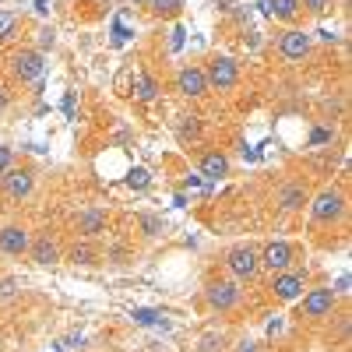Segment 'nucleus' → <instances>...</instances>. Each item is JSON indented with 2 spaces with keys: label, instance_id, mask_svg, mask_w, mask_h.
I'll return each instance as SVG.
<instances>
[{
  "label": "nucleus",
  "instance_id": "obj_1",
  "mask_svg": "<svg viewBox=\"0 0 352 352\" xmlns=\"http://www.w3.org/2000/svg\"><path fill=\"white\" fill-rule=\"evenodd\" d=\"M226 264H229V272L236 278H254L257 268H261V257H257L254 247H232L226 254Z\"/></svg>",
  "mask_w": 352,
  "mask_h": 352
},
{
  "label": "nucleus",
  "instance_id": "obj_2",
  "mask_svg": "<svg viewBox=\"0 0 352 352\" xmlns=\"http://www.w3.org/2000/svg\"><path fill=\"white\" fill-rule=\"evenodd\" d=\"M204 300H208L212 310H232V307L240 303V289H236V282L219 278V282H208V289H204Z\"/></svg>",
  "mask_w": 352,
  "mask_h": 352
},
{
  "label": "nucleus",
  "instance_id": "obj_3",
  "mask_svg": "<svg viewBox=\"0 0 352 352\" xmlns=\"http://www.w3.org/2000/svg\"><path fill=\"white\" fill-rule=\"evenodd\" d=\"M310 212H314L317 222H335V219H342V212H345V197H342L338 190H320V194L314 197V204H310Z\"/></svg>",
  "mask_w": 352,
  "mask_h": 352
},
{
  "label": "nucleus",
  "instance_id": "obj_4",
  "mask_svg": "<svg viewBox=\"0 0 352 352\" xmlns=\"http://www.w3.org/2000/svg\"><path fill=\"white\" fill-rule=\"evenodd\" d=\"M307 285V272H275V282H272V292L275 300H296Z\"/></svg>",
  "mask_w": 352,
  "mask_h": 352
},
{
  "label": "nucleus",
  "instance_id": "obj_5",
  "mask_svg": "<svg viewBox=\"0 0 352 352\" xmlns=\"http://www.w3.org/2000/svg\"><path fill=\"white\" fill-rule=\"evenodd\" d=\"M204 78H208V85H215V88H232L236 78H240V67H236V60H229V56H215Z\"/></svg>",
  "mask_w": 352,
  "mask_h": 352
},
{
  "label": "nucleus",
  "instance_id": "obj_6",
  "mask_svg": "<svg viewBox=\"0 0 352 352\" xmlns=\"http://www.w3.org/2000/svg\"><path fill=\"white\" fill-rule=\"evenodd\" d=\"M335 310V289H310L307 300H303V314L307 317H328Z\"/></svg>",
  "mask_w": 352,
  "mask_h": 352
},
{
  "label": "nucleus",
  "instance_id": "obj_7",
  "mask_svg": "<svg viewBox=\"0 0 352 352\" xmlns=\"http://www.w3.org/2000/svg\"><path fill=\"white\" fill-rule=\"evenodd\" d=\"M257 257H261L264 268H272V272H289V264H292V247L282 243V240H275V243L264 247Z\"/></svg>",
  "mask_w": 352,
  "mask_h": 352
},
{
  "label": "nucleus",
  "instance_id": "obj_8",
  "mask_svg": "<svg viewBox=\"0 0 352 352\" xmlns=\"http://www.w3.org/2000/svg\"><path fill=\"white\" fill-rule=\"evenodd\" d=\"M32 187H36L32 169H11V173L4 176V190H8V197H14V201L28 197V194H32Z\"/></svg>",
  "mask_w": 352,
  "mask_h": 352
},
{
  "label": "nucleus",
  "instance_id": "obj_9",
  "mask_svg": "<svg viewBox=\"0 0 352 352\" xmlns=\"http://www.w3.org/2000/svg\"><path fill=\"white\" fill-rule=\"evenodd\" d=\"M14 74H18L21 81H36V78L43 74V53H39V50H21V53L14 56Z\"/></svg>",
  "mask_w": 352,
  "mask_h": 352
},
{
  "label": "nucleus",
  "instance_id": "obj_10",
  "mask_svg": "<svg viewBox=\"0 0 352 352\" xmlns=\"http://www.w3.org/2000/svg\"><path fill=\"white\" fill-rule=\"evenodd\" d=\"M278 50H282V56H289V60H303V56L310 53V36L300 32V28H289V32L282 36V43H278Z\"/></svg>",
  "mask_w": 352,
  "mask_h": 352
},
{
  "label": "nucleus",
  "instance_id": "obj_11",
  "mask_svg": "<svg viewBox=\"0 0 352 352\" xmlns=\"http://www.w3.org/2000/svg\"><path fill=\"white\" fill-rule=\"evenodd\" d=\"M176 85H180V92H184V96H190V99H197V96L208 92V78H204V71H201V67H184V71H180V78H176Z\"/></svg>",
  "mask_w": 352,
  "mask_h": 352
},
{
  "label": "nucleus",
  "instance_id": "obj_12",
  "mask_svg": "<svg viewBox=\"0 0 352 352\" xmlns=\"http://www.w3.org/2000/svg\"><path fill=\"white\" fill-rule=\"evenodd\" d=\"M0 250L11 254V257H21V254L28 250V229H21V226L0 229Z\"/></svg>",
  "mask_w": 352,
  "mask_h": 352
},
{
  "label": "nucleus",
  "instance_id": "obj_13",
  "mask_svg": "<svg viewBox=\"0 0 352 352\" xmlns=\"http://www.w3.org/2000/svg\"><path fill=\"white\" fill-rule=\"evenodd\" d=\"M278 204H282V212H300L303 204H307L303 184H285V187L278 190Z\"/></svg>",
  "mask_w": 352,
  "mask_h": 352
},
{
  "label": "nucleus",
  "instance_id": "obj_14",
  "mask_svg": "<svg viewBox=\"0 0 352 352\" xmlns=\"http://www.w3.org/2000/svg\"><path fill=\"white\" fill-rule=\"evenodd\" d=\"M28 250H32L36 264H56V261H60V247H56L50 236H39L36 243H28Z\"/></svg>",
  "mask_w": 352,
  "mask_h": 352
},
{
  "label": "nucleus",
  "instance_id": "obj_15",
  "mask_svg": "<svg viewBox=\"0 0 352 352\" xmlns=\"http://www.w3.org/2000/svg\"><path fill=\"white\" fill-rule=\"evenodd\" d=\"M102 229H106V215L102 212H85L78 219V232H81V236H99Z\"/></svg>",
  "mask_w": 352,
  "mask_h": 352
},
{
  "label": "nucleus",
  "instance_id": "obj_16",
  "mask_svg": "<svg viewBox=\"0 0 352 352\" xmlns=\"http://www.w3.org/2000/svg\"><path fill=\"white\" fill-rule=\"evenodd\" d=\"M201 173H204V176H212V180H219V176H226V173H229V159H226V155H219V152L204 155V159H201Z\"/></svg>",
  "mask_w": 352,
  "mask_h": 352
},
{
  "label": "nucleus",
  "instance_id": "obj_17",
  "mask_svg": "<svg viewBox=\"0 0 352 352\" xmlns=\"http://www.w3.org/2000/svg\"><path fill=\"white\" fill-rule=\"evenodd\" d=\"M155 96H159V81H155V78H148V74H141V78H138V85H134V99L152 102Z\"/></svg>",
  "mask_w": 352,
  "mask_h": 352
},
{
  "label": "nucleus",
  "instance_id": "obj_18",
  "mask_svg": "<svg viewBox=\"0 0 352 352\" xmlns=\"http://www.w3.org/2000/svg\"><path fill=\"white\" fill-rule=\"evenodd\" d=\"M272 14L282 21H292L300 14V0H272Z\"/></svg>",
  "mask_w": 352,
  "mask_h": 352
},
{
  "label": "nucleus",
  "instance_id": "obj_19",
  "mask_svg": "<svg viewBox=\"0 0 352 352\" xmlns=\"http://www.w3.org/2000/svg\"><path fill=\"white\" fill-rule=\"evenodd\" d=\"M148 8H152V14H159V18H173L176 11L184 8V0H148Z\"/></svg>",
  "mask_w": 352,
  "mask_h": 352
},
{
  "label": "nucleus",
  "instance_id": "obj_20",
  "mask_svg": "<svg viewBox=\"0 0 352 352\" xmlns=\"http://www.w3.org/2000/svg\"><path fill=\"white\" fill-rule=\"evenodd\" d=\"M71 261H74V264H92V261H96V250L81 240V243L71 247Z\"/></svg>",
  "mask_w": 352,
  "mask_h": 352
},
{
  "label": "nucleus",
  "instance_id": "obj_21",
  "mask_svg": "<svg viewBox=\"0 0 352 352\" xmlns=\"http://www.w3.org/2000/svg\"><path fill=\"white\" fill-rule=\"evenodd\" d=\"M14 28H18V18L8 14V11H0V43L11 39V36H14Z\"/></svg>",
  "mask_w": 352,
  "mask_h": 352
},
{
  "label": "nucleus",
  "instance_id": "obj_22",
  "mask_svg": "<svg viewBox=\"0 0 352 352\" xmlns=\"http://www.w3.org/2000/svg\"><path fill=\"white\" fill-rule=\"evenodd\" d=\"M300 4H303L310 14H324V11L331 8V0H300Z\"/></svg>",
  "mask_w": 352,
  "mask_h": 352
},
{
  "label": "nucleus",
  "instance_id": "obj_23",
  "mask_svg": "<svg viewBox=\"0 0 352 352\" xmlns=\"http://www.w3.org/2000/svg\"><path fill=\"white\" fill-rule=\"evenodd\" d=\"M127 184H131V187H148V173H144V169H134V173L127 176Z\"/></svg>",
  "mask_w": 352,
  "mask_h": 352
},
{
  "label": "nucleus",
  "instance_id": "obj_24",
  "mask_svg": "<svg viewBox=\"0 0 352 352\" xmlns=\"http://www.w3.org/2000/svg\"><path fill=\"white\" fill-rule=\"evenodd\" d=\"M180 131H184V138H197V131H201L197 127V116H184V127Z\"/></svg>",
  "mask_w": 352,
  "mask_h": 352
},
{
  "label": "nucleus",
  "instance_id": "obj_25",
  "mask_svg": "<svg viewBox=\"0 0 352 352\" xmlns=\"http://www.w3.org/2000/svg\"><path fill=\"white\" fill-rule=\"evenodd\" d=\"M222 342H226V338H215V335H212V338H204V342H201L197 352H215V349H222Z\"/></svg>",
  "mask_w": 352,
  "mask_h": 352
},
{
  "label": "nucleus",
  "instance_id": "obj_26",
  "mask_svg": "<svg viewBox=\"0 0 352 352\" xmlns=\"http://www.w3.org/2000/svg\"><path fill=\"white\" fill-rule=\"evenodd\" d=\"M14 296V282L8 278V282H0V300H11Z\"/></svg>",
  "mask_w": 352,
  "mask_h": 352
},
{
  "label": "nucleus",
  "instance_id": "obj_27",
  "mask_svg": "<svg viewBox=\"0 0 352 352\" xmlns=\"http://www.w3.org/2000/svg\"><path fill=\"white\" fill-rule=\"evenodd\" d=\"M39 46H43V50L53 46V28H43V32H39Z\"/></svg>",
  "mask_w": 352,
  "mask_h": 352
},
{
  "label": "nucleus",
  "instance_id": "obj_28",
  "mask_svg": "<svg viewBox=\"0 0 352 352\" xmlns=\"http://www.w3.org/2000/svg\"><path fill=\"white\" fill-rule=\"evenodd\" d=\"M144 222V229H148V232H159V219H141Z\"/></svg>",
  "mask_w": 352,
  "mask_h": 352
},
{
  "label": "nucleus",
  "instance_id": "obj_29",
  "mask_svg": "<svg viewBox=\"0 0 352 352\" xmlns=\"http://www.w3.org/2000/svg\"><path fill=\"white\" fill-rule=\"evenodd\" d=\"M8 99H11V96H8V88H4V85H0V109H4V106H8Z\"/></svg>",
  "mask_w": 352,
  "mask_h": 352
},
{
  "label": "nucleus",
  "instance_id": "obj_30",
  "mask_svg": "<svg viewBox=\"0 0 352 352\" xmlns=\"http://www.w3.org/2000/svg\"><path fill=\"white\" fill-rule=\"evenodd\" d=\"M236 352H257V345H250V342H243V345H240Z\"/></svg>",
  "mask_w": 352,
  "mask_h": 352
},
{
  "label": "nucleus",
  "instance_id": "obj_31",
  "mask_svg": "<svg viewBox=\"0 0 352 352\" xmlns=\"http://www.w3.org/2000/svg\"><path fill=\"white\" fill-rule=\"evenodd\" d=\"M127 4H148V0H127Z\"/></svg>",
  "mask_w": 352,
  "mask_h": 352
}]
</instances>
